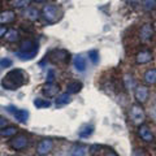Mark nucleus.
I'll use <instances>...</instances> for the list:
<instances>
[{"label": "nucleus", "mask_w": 156, "mask_h": 156, "mask_svg": "<svg viewBox=\"0 0 156 156\" xmlns=\"http://www.w3.org/2000/svg\"><path fill=\"white\" fill-rule=\"evenodd\" d=\"M29 81V76L22 69H13L8 72L5 77L2 80V86L5 90H17L18 87L26 85Z\"/></svg>", "instance_id": "nucleus-1"}, {"label": "nucleus", "mask_w": 156, "mask_h": 156, "mask_svg": "<svg viewBox=\"0 0 156 156\" xmlns=\"http://www.w3.org/2000/svg\"><path fill=\"white\" fill-rule=\"evenodd\" d=\"M39 51L38 43L31 41V39H26L23 41L21 44H20V48L17 51V56L22 60H31L37 56V53Z\"/></svg>", "instance_id": "nucleus-2"}, {"label": "nucleus", "mask_w": 156, "mask_h": 156, "mask_svg": "<svg viewBox=\"0 0 156 156\" xmlns=\"http://www.w3.org/2000/svg\"><path fill=\"white\" fill-rule=\"evenodd\" d=\"M62 9L58 5H53V4H50V5H44L42 9V16L44 18V21L48 23H56L62 18Z\"/></svg>", "instance_id": "nucleus-3"}, {"label": "nucleus", "mask_w": 156, "mask_h": 156, "mask_svg": "<svg viewBox=\"0 0 156 156\" xmlns=\"http://www.w3.org/2000/svg\"><path fill=\"white\" fill-rule=\"evenodd\" d=\"M129 116H130V120L134 125H143L144 120H146V113H144V109L142 108L140 104H133L130 107V111H129Z\"/></svg>", "instance_id": "nucleus-4"}, {"label": "nucleus", "mask_w": 156, "mask_h": 156, "mask_svg": "<svg viewBox=\"0 0 156 156\" xmlns=\"http://www.w3.org/2000/svg\"><path fill=\"white\" fill-rule=\"evenodd\" d=\"M69 52L65 50H53L50 53V60L56 65H65L69 62Z\"/></svg>", "instance_id": "nucleus-5"}, {"label": "nucleus", "mask_w": 156, "mask_h": 156, "mask_svg": "<svg viewBox=\"0 0 156 156\" xmlns=\"http://www.w3.org/2000/svg\"><path fill=\"white\" fill-rule=\"evenodd\" d=\"M90 154L91 156H119V154L113 148L101 144H94L90 148Z\"/></svg>", "instance_id": "nucleus-6"}, {"label": "nucleus", "mask_w": 156, "mask_h": 156, "mask_svg": "<svg viewBox=\"0 0 156 156\" xmlns=\"http://www.w3.org/2000/svg\"><path fill=\"white\" fill-rule=\"evenodd\" d=\"M9 146L16 151L23 150L29 146V139H27V136L25 134H16L12 138L11 142H9Z\"/></svg>", "instance_id": "nucleus-7"}, {"label": "nucleus", "mask_w": 156, "mask_h": 156, "mask_svg": "<svg viewBox=\"0 0 156 156\" xmlns=\"http://www.w3.org/2000/svg\"><path fill=\"white\" fill-rule=\"evenodd\" d=\"M53 142L51 139H42L37 146V154L39 156H46L52 151Z\"/></svg>", "instance_id": "nucleus-8"}, {"label": "nucleus", "mask_w": 156, "mask_h": 156, "mask_svg": "<svg viewBox=\"0 0 156 156\" xmlns=\"http://www.w3.org/2000/svg\"><path fill=\"white\" fill-rule=\"evenodd\" d=\"M148 95H150V92H148V89L146 86H136L135 87L134 96H135V99L139 104L146 103L147 99H148Z\"/></svg>", "instance_id": "nucleus-9"}, {"label": "nucleus", "mask_w": 156, "mask_h": 156, "mask_svg": "<svg viewBox=\"0 0 156 156\" xmlns=\"http://www.w3.org/2000/svg\"><path fill=\"white\" fill-rule=\"evenodd\" d=\"M154 37V27L150 23H144V25L140 27L139 31V38L142 42H148L151 41V38Z\"/></svg>", "instance_id": "nucleus-10"}, {"label": "nucleus", "mask_w": 156, "mask_h": 156, "mask_svg": "<svg viewBox=\"0 0 156 156\" xmlns=\"http://www.w3.org/2000/svg\"><path fill=\"white\" fill-rule=\"evenodd\" d=\"M9 111L13 113V116L20 121V122H26L29 119V112L26 109H17L14 107H9Z\"/></svg>", "instance_id": "nucleus-11"}, {"label": "nucleus", "mask_w": 156, "mask_h": 156, "mask_svg": "<svg viewBox=\"0 0 156 156\" xmlns=\"http://www.w3.org/2000/svg\"><path fill=\"white\" fill-rule=\"evenodd\" d=\"M138 134L143 140H146V142H152L154 140V135L151 133V130L147 125H140L139 129H138Z\"/></svg>", "instance_id": "nucleus-12"}, {"label": "nucleus", "mask_w": 156, "mask_h": 156, "mask_svg": "<svg viewBox=\"0 0 156 156\" xmlns=\"http://www.w3.org/2000/svg\"><path fill=\"white\" fill-rule=\"evenodd\" d=\"M16 20V13L13 11H3L0 12V23L2 25H7V23H12Z\"/></svg>", "instance_id": "nucleus-13"}, {"label": "nucleus", "mask_w": 156, "mask_h": 156, "mask_svg": "<svg viewBox=\"0 0 156 156\" xmlns=\"http://www.w3.org/2000/svg\"><path fill=\"white\" fill-rule=\"evenodd\" d=\"M152 60V52L148 51V50H144V51H140L138 52V55L135 57V61L138 64H147Z\"/></svg>", "instance_id": "nucleus-14"}, {"label": "nucleus", "mask_w": 156, "mask_h": 156, "mask_svg": "<svg viewBox=\"0 0 156 156\" xmlns=\"http://www.w3.org/2000/svg\"><path fill=\"white\" fill-rule=\"evenodd\" d=\"M58 86L55 83H46L43 86V94H44L47 98H55L58 92Z\"/></svg>", "instance_id": "nucleus-15"}, {"label": "nucleus", "mask_w": 156, "mask_h": 156, "mask_svg": "<svg viewBox=\"0 0 156 156\" xmlns=\"http://www.w3.org/2000/svg\"><path fill=\"white\" fill-rule=\"evenodd\" d=\"M18 129L16 128V126H4V128L0 129V136H4V138H11V136H14L17 134Z\"/></svg>", "instance_id": "nucleus-16"}, {"label": "nucleus", "mask_w": 156, "mask_h": 156, "mask_svg": "<svg viewBox=\"0 0 156 156\" xmlns=\"http://www.w3.org/2000/svg\"><path fill=\"white\" fill-rule=\"evenodd\" d=\"M143 81L147 85H156V69H150L144 73Z\"/></svg>", "instance_id": "nucleus-17"}, {"label": "nucleus", "mask_w": 156, "mask_h": 156, "mask_svg": "<svg viewBox=\"0 0 156 156\" xmlns=\"http://www.w3.org/2000/svg\"><path fill=\"white\" fill-rule=\"evenodd\" d=\"M82 90V83L78 81H74V82H70V83H68L66 86V94H77V92H80Z\"/></svg>", "instance_id": "nucleus-18"}, {"label": "nucleus", "mask_w": 156, "mask_h": 156, "mask_svg": "<svg viewBox=\"0 0 156 156\" xmlns=\"http://www.w3.org/2000/svg\"><path fill=\"white\" fill-rule=\"evenodd\" d=\"M74 66L78 72H85L86 69V58L82 55H78L74 58Z\"/></svg>", "instance_id": "nucleus-19"}, {"label": "nucleus", "mask_w": 156, "mask_h": 156, "mask_svg": "<svg viewBox=\"0 0 156 156\" xmlns=\"http://www.w3.org/2000/svg\"><path fill=\"white\" fill-rule=\"evenodd\" d=\"M94 133V126L92 125H83L81 128V130L78 131V135L81 138H89V136Z\"/></svg>", "instance_id": "nucleus-20"}, {"label": "nucleus", "mask_w": 156, "mask_h": 156, "mask_svg": "<svg viewBox=\"0 0 156 156\" xmlns=\"http://www.w3.org/2000/svg\"><path fill=\"white\" fill-rule=\"evenodd\" d=\"M8 4L12 8H23L30 4V0H8Z\"/></svg>", "instance_id": "nucleus-21"}, {"label": "nucleus", "mask_w": 156, "mask_h": 156, "mask_svg": "<svg viewBox=\"0 0 156 156\" xmlns=\"http://www.w3.org/2000/svg\"><path fill=\"white\" fill-rule=\"evenodd\" d=\"M20 39V34L17 30H14V29H12V30H8L7 34H5V41L9 42V43H14L17 42Z\"/></svg>", "instance_id": "nucleus-22"}, {"label": "nucleus", "mask_w": 156, "mask_h": 156, "mask_svg": "<svg viewBox=\"0 0 156 156\" xmlns=\"http://www.w3.org/2000/svg\"><path fill=\"white\" fill-rule=\"evenodd\" d=\"M25 16L30 21H35V20L39 18V11L37 8H27V11L25 12Z\"/></svg>", "instance_id": "nucleus-23"}, {"label": "nucleus", "mask_w": 156, "mask_h": 156, "mask_svg": "<svg viewBox=\"0 0 156 156\" xmlns=\"http://www.w3.org/2000/svg\"><path fill=\"white\" fill-rule=\"evenodd\" d=\"M68 103H70V95L69 94H61V95H58L57 96V99H56V105L57 107H61V105H65Z\"/></svg>", "instance_id": "nucleus-24"}, {"label": "nucleus", "mask_w": 156, "mask_h": 156, "mask_svg": "<svg viewBox=\"0 0 156 156\" xmlns=\"http://www.w3.org/2000/svg\"><path fill=\"white\" fill-rule=\"evenodd\" d=\"M70 156H86V148L83 146H76V147H73Z\"/></svg>", "instance_id": "nucleus-25"}, {"label": "nucleus", "mask_w": 156, "mask_h": 156, "mask_svg": "<svg viewBox=\"0 0 156 156\" xmlns=\"http://www.w3.org/2000/svg\"><path fill=\"white\" fill-rule=\"evenodd\" d=\"M124 83H125V87H126L128 90H131V89H133V87L135 86V81H134L133 76L125 74V77H124Z\"/></svg>", "instance_id": "nucleus-26"}, {"label": "nucleus", "mask_w": 156, "mask_h": 156, "mask_svg": "<svg viewBox=\"0 0 156 156\" xmlns=\"http://www.w3.org/2000/svg\"><path fill=\"white\" fill-rule=\"evenodd\" d=\"M34 105L37 108H48L51 105V101L47 99H35L34 100Z\"/></svg>", "instance_id": "nucleus-27"}, {"label": "nucleus", "mask_w": 156, "mask_h": 156, "mask_svg": "<svg viewBox=\"0 0 156 156\" xmlns=\"http://www.w3.org/2000/svg\"><path fill=\"white\" fill-rule=\"evenodd\" d=\"M142 5L146 11H152L156 8V0H142Z\"/></svg>", "instance_id": "nucleus-28"}, {"label": "nucleus", "mask_w": 156, "mask_h": 156, "mask_svg": "<svg viewBox=\"0 0 156 156\" xmlns=\"http://www.w3.org/2000/svg\"><path fill=\"white\" fill-rule=\"evenodd\" d=\"M89 57H90V60L94 62V64H96L98 61H99V52H98L96 50H92L89 52Z\"/></svg>", "instance_id": "nucleus-29"}, {"label": "nucleus", "mask_w": 156, "mask_h": 156, "mask_svg": "<svg viewBox=\"0 0 156 156\" xmlns=\"http://www.w3.org/2000/svg\"><path fill=\"white\" fill-rule=\"evenodd\" d=\"M12 65V60H9V58H3V60H0V68H8Z\"/></svg>", "instance_id": "nucleus-30"}, {"label": "nucleus", "mask_w": 156, "mask_h": 156, "mask_svg": "<svg viewBox=\"0 0 156 156\" xmlns=\"http://www.w3.org/2000/svg\"><path fill=\"white\" fill-rule=\"evenodd\" d=\"M53 80H55V72L50 70L48 72V77H47V83H53Z\"/></svg>", "instance_id": "nucleus-31"}, {"label": "nucleus", "mask_w": 156, "mask_h": 156, "mask_svg": "<svg viewBox=\"0 0 156 156\" xmlns=\"http://www.w3.org/2000/svg\"><path fill=\"white\" fill-rule=\"evenodd\" d=\"M131 156H146L144 154V151L143 150H139V148H136L133 151V154H131Z\"/></svg>", "instance_id": "nucleus-32"}, {"label": "nucleus", "mask_w": 156, "mask_h": 156, "mask_svg": "<svg viewBox=\"0 0 156 156\" xmlns=\"http://www.w3.org/2000/svg\"><path fill=\"white\" fill-rule=\"evenodd\" d=\"M7 31H8L7 26H4V25H0V38H3L4 35H5V34H7Z\"/></svg>", "instance_id": "nucleus-33"}, {"label": "nucleus", "mask_w": 156, "mask_h": 156, "mask_svg": "<svg viewBox=\"0 0 156 156\" xmlns=\"http://www.w3.org/2000/svg\"><path fill=\"white\" fill-rule=\"evenodd\" d=\"M7 120L5 119H4V117H2V116H0V129H2V128H4V126H7Z\"/></svg>", "instance_id": "nucleus-34"}, {"label": "nucleus", "mask_w": 156, "mask_h": 156, "mask_svg": "<svg viewBox=\"0 0 156 156\" xmlns=\"http://www.w3.org/2000/svg\"><path fill=\"white\" fill-rule=\"evenodd\" d=\"M12 156H20V155H12Z\"/></svg>", "instance_id": "nucleus-35"}, {"label": "nucleus", "mask_w": 156, "mask_h": 156, "mask_svg": "<svg viewBox=\"0 0 156 156\" xmlns=\"http://www.w3.org/2000/svg\"><path fill=\"white\" fill-rule=\"evenodd\" d=\"M0 5H2V0H0Z\"/></svg>", "instance_id": "nucleus-36"}, {"label": "nucleus", "mask_w": 156, "mask_h": 156, "mask_svg": "<svg viewBox=\"0 0 156 156\" xmlns=\"http://www.w3.org/2000/svg\"><path fill=\"white\" fill-rule=\"evenodd\" d=\"M155 117H156V112H155Z\"/></svg>", "instance_id": "nucleus-37"}]
</instances>
